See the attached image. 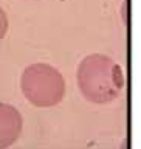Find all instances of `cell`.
Returning <instances> with one entry per match:
<instances>
[{
	"instance_id": "1",
	"label": "cell",
	"mask_w": 141,
	"mask_h": 149,
	"mask_svg": "<svg viewBox=\"0 0 141 149\" xmlns=\"http://www.w3.org/2000/svg\"><path fill=\"white\" fill-rule=\"evenodd\" d=\"M124 84L119 65L104 54H90L78 68L79 90L92 102H109L119 95Z\"/></svg>"
},
{
	"instance_id": "2",
	"label": "cell",
	"mask_w": 141,
	"mask_h": 149,
	"mask_svg": "<svg viewBox=\"0 0 141 149\" xmlns=\"http://www.w3.org/2000/svg\"><path fill=\"white\" fill-rule=\"evenodd\" d=\"M20 88L26 101L36 107H51L62 101L65 81L58 68L37 62L26 67L20 78Z\"/></svg>"
},
{
	"instance_id": "3",
	"label": "cell",
	"mask_w": 141,
	"mask_h": 149,
	"mask_svg": "<svg viewBox=\"0 0 141 149\" xmlns=\"http://www.w3.org/2000/svg\"><path fill=\"white\" fill-rule=\"evenodd\" d=\"M22 115L14 106L0 102V149H8L22 132Z\"/></svg>"
},
{
	"instance_id": "4",
	"label": "cell",
	"mask_w": 141,
	"mask_h": 149,
	"mask_svg": "<svg viewBox=\"0 0 141 149\" xmlns=\"http://www.w3.org/2000/svg\"><path fill=\"white\" fill-rule=\"evenodd\" d=\"M6 31H8V17H6V13L0 6V40L5 37Z\"/></svg>"
}]
</instances>
